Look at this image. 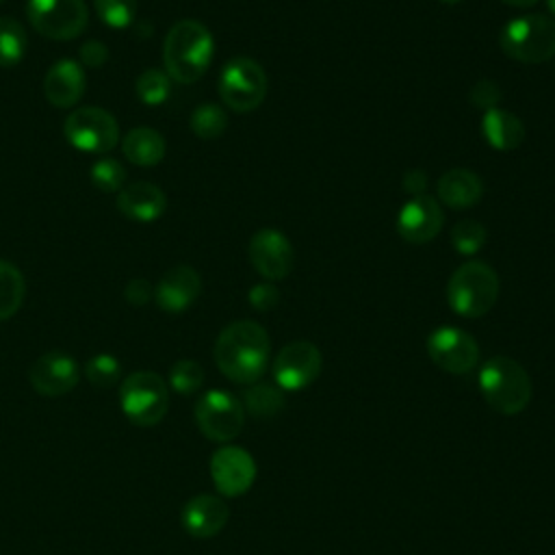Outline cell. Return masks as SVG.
Here are the masks:
<instances>
[{
	"instance_id": "cell-14",
	"label": "cell",
	"mask_w": 555,
	"mask_h": 555,
	"mask_svg": "<svg viewBox=\"0 0 555 555\" xmlns=\"http://www.w3.org/2000/svg\"><path fill=\"white\" fill-rule=\"evenodd\" d=\"M210 477L223 496H241L256 479V462L243 447L228 444L212 453Z\"/></svg>"
},
{
	"instance_id": "cell-15",
	"label": "cell",
	"mask_w": 555,
	"mask_h": 555,
	"mask_svg": "<svg viewBox=\"0 0 555 555\" xmlns=\"http://www.w3.org/2000/svg\"><path fill=\"white\" fill-rule=\"evenodd\" d=\"M78 379L80 366L65 351H48L39 356L28 371V382L41 397H63L76 388Z\"/></svg>"
},
{
	"instance_id": "cell-32",
	"label": "cell",
	"mask_w": 555,
	"mask_h": 555,
	"mask_svg": "<svg viewBox=\"0 0 555 555\" xmlns=\"http://www.w3.org/2000/svg\"><path fill=\"white\" fill-rule=\"evenodd\" d=\"M95 11L111 28H128L137 17V0H93Z\"/></svg>"
},
{
	"instance_id": "cell-25",
	"label": "cell",
	"mask_w": 555,
	"mask_h": 555,
	"mask_svg": "<svg viewBox=\"0 0 555 555\" xmlns=\"http://www.w3.org/2000/svg\"><path fill=\"white\" fill-rule=\"evenodd\" d=\"M24 295L26 282L22 271L11 262L0 260V321L11 319L20 310Z\"/></svg>"
},
{
	"instance_id": "cell-7",
	"label": "cell",
	"mask_w": 555,
	"mask_h": 555,
	"mask_svg": "<svg viewBox=\"0 0 555 555\" xmlns=\"http://www.w3.org/2000/svg\"><path fill=\"white\" fill-rule=\"evenodd\" d=\"M269 80L262 65L249 56L230 59L219 76V95L228 108L249 113L258 108L267 95Z\"/></svg>"
},
{
	"instance_id": "cell-26",
	"label": "cell",
	"mask_w": 555,
	"mask_h": 555,
	"mask_svg": "<svg viewBox=\"0 0 555 555\" xmlns=\"http://www.w3.org/2000/svg\"><path fill=\"white\" fill-rule=\"evenodd\" d=\"M26 33L13 17H0V67H13L26 52Z\"/></svg>"
},
{
	"instance_id": "cell-39",
	"label": "cell",
	"mask_w": 555,
	"mask_h": 555,
	"mask_svg": "<svg viewBox=\"0 0 555 555\" xmlns=\"http://www.w3.org/2000/svg\"><path fill=\"white\" fill-rule=\"evenodd\" d=\"M503 4H507V7H516V9H529V7H533L538 0H501Z\"/></svg>"
},
{
	"instance_id": "cell-28",
	"label": "cell",
	"mask_w": 555,
	"mask_h": 555,
	"mask_svg": "<svg viewBox=\"0 0 555 555\" xmlns=\"http://www.w3.org/2000/svg\"><path fill=\"white\" fill-rule=\"evenodd\" d=\"M134 91L143 104H150V106L163 104L169 98L171 78L167 76V72L150 67L139 74V78L134 82Z\"/></svg>"
},
{
	"instance_id": "cell-18",
	"label": "cell",
	"mask_w": 555,
	"mask_h": 555,
	"mask_svg": "<svg viewBox=\"0 0 555 555\" xmlns=\"http://www.w3.org/2000/svg\"><path fill=\"white\" fill-rule=\"evenodd\" d=\"M87 87L85 67L74 59H59L43 78L46 100L56 108L74 106Z\"/></svg>"
},
{
	"instance_id": "cell-34",
	"label": "cell",
	"mask_w": 555,
	"mask_h": 555,
	"mask_svg": "<svg viewBox=\"0 0 555 555\" xmlns=\"http://www.w3.org/2000/svg\"><path fill=\"white\" fill-rule=\"evenodd\" d=\"M470 102L483 111L496 108L501 102V87L494 80H479L470 89Z\"/></svg>"
},
{
	"instance_id": "cell-13",
	"label": "cell",
	"mask_w": 555,
	"mask_h": 555,
	"mask_svg": "<svg viewBox=\"0 0 555 555\" xmlns=\"http://www.w3.org/2000/svg\"><path fill=\"white\" fill-rule=\"evenodd\" d=\"M249 262L267 282L284 280L295 262L293 243L280 230L262 228L249 241Z\"/></svg>"
},
{
	"instance_id": "cell-1",
	"label": "cell",
	"mask_w": 555,
	"mask_h": 555,
	"mask_svg": "<svg viewBox=\"0 0 555 555\" xmlns=\"http://www.w3.org/2000/svg\"><path fill=\"white\" fill-rule=\"evenodd\" d=\"M271 340L262 325L249 319L225 325L215 340V362L219 371L236 384H254L267 371Z\"/></svg>"
},
{
	"instance_id": "cell-33",
	"label": "cell",
	"mask_w": 555,
	"mask_h": 555,
	"mask_svg": "<svg viewBox=\"0 0 555 555\" xmlns=\"http://www.w3.org/2000/svg\"><path fill=\"white\" fill-rule=\"evenodd\" d=\"M204 384V369L195 360H178L169 369V386L180 395H193Z\"/></svg>"
},
{
	"instance_id": "cell-24",
	"label": "cell",
	"mask_w": 555,
	"mask_h": 555,
	"mask_svg": "<svg viewBox=\"0 0 555 555\" xmlns=\"http://www.w3.org/2000/svg\"><path fill=\"white\" fill-rule=\"evenodd\" d=\"M243 408L256 418H271L284 408V392L275 384L254 382L243 392Z\"/></svg>"
},
{
	"instance_id": "cell-35",
	"label": "cell",
	"mask_w": 555,
	"mask_h": 555,
	"mask_svg": "<svg viewBox=\"0 0 555 555\" xmlns=\"http://www.w3.org/2000/svg\"><path fill=\"white\" fill-rule=\"evenodd\" d=\"M247 299H249L251 308H256L258 312H269L278 306L280 291L271 282H260V284L251 286V291L247 293Z\"/></svg>"
},
{
	"instance_id": "cell-10",
	"label": "cell",
	"mask_w": 555,
	"mask_h": 555,
	"mask_svg": "<svg viewBox=\"0 0 555 555\" xmlns=\"http://www.w3.org/2000/svg\"><path fill=\"white\" fill-rule=\"evenodd\" d=\"M26 15L39 35L56 41L76 39L89 22L85 0H28Z\"/></svg>"
},
{
	"instance_id": "cell-16",
	"label": "cell",
	"mask_w": 555,
	"mask_h": 555,
	"mask_svg": "<svg viewBox=\"0 0 555 555\" xmlns=\"http://www.w3.org/2000/svg\"><path fill=\"white\" fill-rule=\"evenodd\" d=\"M444 223L442 208L431 195H416L408 199L397 215V232L403 241L421 245L436 238Z\"/></svg>"
},
{
	"instance_id": "cell-38",
	"label": "cell",
	"mask_w": 555,
	"mask_h": 555,
	"mask_svg": "<svg viewBox=\"0 0 555 555\" xmlns=\"http://www.w3.org/2000/svg\"><path fill=\"white\" fill-rule=\"evenodd\" d=\"M403 189H405L408 193H412V197L425 195V191H427V173L421 171V169H410V171H405V176H403Z\"/></svg>"
},
{
	"instance_id": "cell-19",
	"label": "cell",
	"mask_w": 555,
	"mask_h": 555,
	"mask_svg": "<svg viewBox=\"0 0 555 555\" xmlns=\"http://www.w3.org/2000/svg\"><path fill=\"white\" fill-rule=\"evenodd\" d=\"M230 509L223 499L215 494H197L182 507V527L189 535L206 540L217 535L228 522Z\"/></svg>"
},
{
	"instance_id": "cell-40",
	"label": "cell",
	"mask_w": 555,
	"mask_h": 555,
	"mask_svg": "<svg viewBox=\"0 0 555 555\" xmlns=\"http://www.w3.org/2000/svg\"><path fill=\"white\" fill-rule=\"evenodd\" d=\"M546 7H548V11L555 15V0H546Z\"/></svg>"
},
{
	"instance_id": "cell-3",
	"label": "cell",
	"mask_w": 555,
	"mask_h": 555,
	"mask_svg": "<svg viewBox=\"0 0 555 555\" xmlns=\"http://www.w3.org/2000/svg\"><path fill=\"white\" fill-rule=\"evenodd\" d=\"M477 384L486 403L503 416L520 414L529 405L533 392L529 373L507 356L486 360L479 369Z\"/></svg>"
},
{
	"instance_id": "cell-27",
	"label": "cell",
	"mask_w": 555,
	"mask_h": 555,
	"mask_svg": "<svg viewBox=\"0 0 555 555\" xmlns=\"http://www.w3.org/2000/svg\"><path fill=\"white\" fill-rule=\"evenodd\" d=\"M189 126L199 139H217L228 128V115L217 104H202L191 113Z\"/></svg>"
},
{
	"instance_id": "cell-36",
	"label": "cell",
	"mask_w": 555,
	"mask_h": 555,
	"mask_svg": "<svg viewBox=\"0 0 555 555\" xmlns=\"http://www.w3.org/2000/svg\"><path fill=\"white\" fill-rule=\"evenodd\" d=\"M124 297L130 306H145L154 297V288L145 278H134L126 284Z\"/></svg>"
},
{
	"instance_id": "cell-6",
	"label": "cell",
	"mask_w": 555,
	"mask_h": 555,
	"mask_svg": "<svg viewBox=\"0 0 555 555\" xmlns=\"http://www.w3.org/2000/svg\"><path fill=\"white\" fill-rule=\"evenodd\" d=\"M119 408L139 427L158 425L169 410V388L154 371L130 373L119 386Z\"/></svg>"
},
{
	"instance_id": "cell-37",
	"label": "cell",
	"mask_w": 555,
	"mask_h": 555,
	"mask_svg": "<svg viewBox=\"0 0 555 555\" xmlns=\"http://www.w3.org/2000/svg\"><path fill=\"white\" fill-rule=\"evenodd\" d=\"M106 59H108V50L98 39H91V41L80 46V61H82V65L100 67V65L106 63Z\"/></svg>"
},
{
	"instance_id": "cell-41",
	"label": "cell",
	"mask_w": 555,
	"mask_h": 555,
	"mask_svg": "<svg viewBox=\"0 0 555 555\" xmlns=\"http://www.w3.org/2000/svg\"><path fill=\"white\" fill-rule=\"evenodd\" d=\"M440 2H444V4H455V2H462V0H440Z\"/></svg>"
},
{
	"instance_id": "cell-22",
	"label": "cell",
	"mask_w": 555,
	"mask_h": 555,
	"mask_svg": "<svg viewBox=\"0 0 555 555\" xmlns=\"http://www.w3.org/2000/svg\"><path fill=\"white\" fill-rule=\"evenodd\" d=\"M481 130L490 147L512 152L525 141V124L505 108H490L481 117Z\"/></svg>"
},
{
	"instance_id": "cell-9",
	"label": "cell",
	"mask_w": 555,
	"mask_h": 555,
	"mask_svg": "<svg viewBox=\"0 0 555 555\" xmlns=\"http://www.w3.org/2000/svg\"><path fill=\"white\" fill-rule=\"evenodd\" d=\"M63 134L76 150L102 154L117 145L119 126L106 108L82 106L65 117Z\"/></svg>"
},
{
	"instance_id": "cell-21",
	"label": "cell",
	"mask_w": 555,
	"mask_h": 555,
	"mask_svg": "<svg viewBox=\"0 0 555 555\" xmlns=\"http://www.w3.org/2000/svg\"><path fill=\"white\" fill-rule=\"evenodd\" d=\"M438 199L449 208L462 210L475 206L483 195V182L477 173L464 167H453L438 180Z\"/></svg>"
},
{
	"instance_id": "cell-8",
	"label": "cell",
	"mask_w": 555,
	"mask_h": 555,
	"mask_svg": "<svg viewBox=\"0 0 555 555\" xmlns=\"http://www.w3.org/2000/svg\"><path fill=\"white\" fill-rule=\"evenodd\" d=\"M195 423L208 440L230 442L245 425V408L232 392L212 388L197 399Z\"/></svg>"
},
{
	"instance_id": "cell-31",
	"label": "cell",
	"mask_w": 555,
	"mask_h": 555,
	"mask_svg": "<svg viewBox=\"0 0 555 555\" xmlns=\"http://www.w3.org/2000/svg\"><path fill=\"white\" fill-rule=\"evenodd\" d=\"M89 178L95 189L104 193H119L124 189L126 180V169L117 158H100L91 165Z\"/></svg>"
},
{
	"instance_id": "cell-29",
	"label": "cell",
	"mask_w": 555,
	"mask_h": 555,
	"mask_svg": "<svg viewBox=\"0 0 555 555\" xmlns=\"http://www.w3.org/2000/svg\"><path fill=\"white\" fill-rule=\"evenodd\" d=\"M85 375L95 388H113L121 379V364L111 353H95L87 360Z\"/></svg>"
},
{
	"instance_id": "cell-30",
	"label": "cell",
	"mask_w": 555,
	"mask_h": 555,
	"mask_svg": "<svg viewBox=\"0 0 555 555\" xmlns=\"http://www.w3.org/2000/svg\"><path fill=\"white\" fill-rule=\"evenodd\" d=\"M486 238H488V232H486L483 223H479L475 219H462L451 230V245L462 256L477 254L486 245Z\"/></svg>"
},
{
	"instance_id": "cell-23",
	"label": "cell",
	"mask_w": 555,
	"mask_h": 555,
	"mask_svg": "<svg viewBox=\"0 0 555 555\" xmlns=\"http://www.w3.org/2000/svg\"><path fill=\"white\" fill-rule=\"evenodd\" d=\"M165 139L158 130L147 128V126H139L126 132V137L121 139V150L124 156L139 167H154L163 160L165 156Z\"/></svg>"
},
{
	"instance_id": "cell-2",
	"label": "cell",
	"mask_w": 555,
	"mask_h": 555,
	"mask_svg": "<svg viewBox=\"0 0 555 555\" xmlns=\"http://www.w3.org/2000/svg\"><path fill=\"white\" fill-rule=\"evenodd\" d=\"M212 52L210 30L197 20H180L169 28L163 43L165 72L171 80L191 85L206 74Z\"/></svg>"
},
{
	"instance_id": "cell-20",
	"label": "cell",
	"mask_w": 555,
	"mask_h": 555,
	"mask_svg": "<svg viewBox=\"0 0 555 555\" xmlns=\"http://www.w3.org/2000/svg\"><path fill=\"white\" fill-rule=\"evenodd\" d=\"M167 208V197L160 186L152 182H130L117 193V210L130 219L150 223L156 221Z\"/></svg>"
},
{
	"instance_id": "cell-5",
	"label": "cell",
	"mask_w": 555,
	"mask_h": 555,
	"mask_svg": "<svg viewBox=\"0 0 555 555\" xmlns=\"http://www.w3.org/2000/svg\"><path fill=\"white\" fill-rule=\"evenodd\" d=\"M499 46L518 63H544L555 56V20L544 13L518 15L501 28Z\"/></svg>"
},
{
	"instance_id": "cell-4",
	"label": "cell",
	"mask_w": 555,
	"mask_h": 555,
	"mask_svg": "<svg viewBox=\"0 0 555 555\" xmlns=\"http://www.w3.org/2000/svg\"><path fill=\"white\" fill-rule=\"evenodd\" d=\"M499 299V275L483 260L460 264L447 282V301L464 319L488 314Z\"/></svg>"
},
{
	"instance_id": "cell-17",
	"label": "cell",
	"mask_w": 555,
	"mask_h": 555,
	"mask_svg": "<svg viewBox=\"0 0 555 555\" xmlns=\"http://www.w3.org/2000/svg\"><path fill=\"white\" fill-rule=\"evenodd\" d=\"M202 293V278L189 264L171 267L154 286L156 306L165 312H184Z\"/></svg>"
},
{
	"instance_id": "cell-42",
	"label": "cell",
	"mask_w": 555,
	"mask_h": 555,
	"mask_svg": "<svg viewBox=\"0 0 555 555\" xmlns=\"http://www.w3.org/2000/svg\"><path fill=\"white\" fill-rule=\"evenodd\" d=\"M0 2H2V0H0Z\"/></svg>"
},
{
	"instance_id": "cell-11",
	"label": "cell",
	"mask_w": 555,
	"mask_h": 555,
	"mask_svg": "<svg viewBox=\"0 0 555 555\" xmlns=\"http://www.w3.org/2000/svg\"><path fill=\"white\" fill-rule=\"evenodd\" d=\"M323 366V356L310 340H293L280 349L271 364L275 386L282 390H301L310 386Z\"/></svg>"
},
{
	"instance_id": "cell-12",
	"label": "cell",
	"mask_w": 555,
	"mask_h": 555,
	"mask_svg": "<svg viewBox=\"0 0 555 555\" xmlns=\"http://www.w3.org/2000/svg\"><path fill=\"white\" fill-rule=\"evenodd\" d=\"M427 353L438 369L453 375H464L479 362L477 340L468 332L453 325L436 327L427 336Z\"/></svg>"
}]
</instances>
